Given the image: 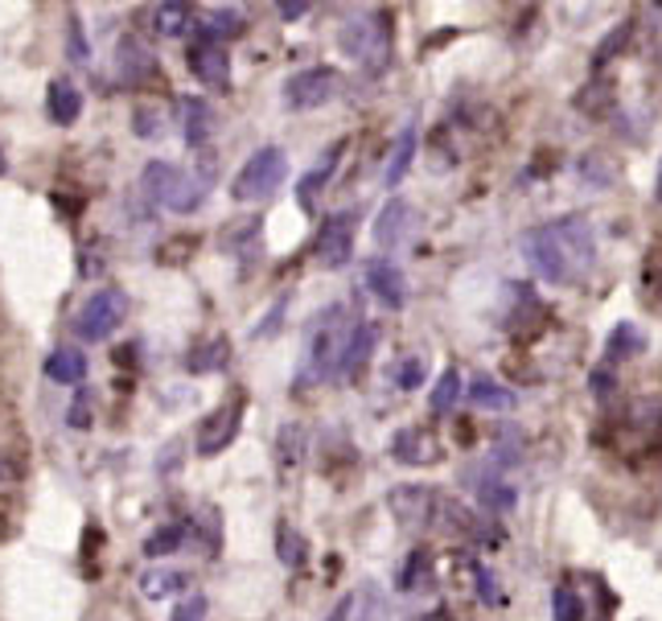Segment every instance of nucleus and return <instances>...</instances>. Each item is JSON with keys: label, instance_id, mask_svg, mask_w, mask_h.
<instances>
[{"label": "nucleus", "instance_id": "17", "mask_svg": "<svg viewBox=\"0 0 662 621\" xmlns=\"http://www.w3.org/2000/svg\"><path fill=\"white\" fill-rule=\"evenodd\" d=\"M194 25H198V9H194L189 0H157L153 30H157L161 37H186Z\"/></svg>", "mask_w": 662, "mask_h": 621}, {"label": "nucleus", "instance_id": "15", "mask_svg": "<svg viewBox=\"0 0 662 621\" xmlns=\"http://www.w3.org/2000/svg\"><path fill=\"white\" fill-rule=\"evenodd\" d=\"M391 453L399 466H437V457H441L437 440L424 428H399L391 440Z\"/></svg>", "mask_w": 662, "mask_h": 621}, {"label": "nucleus", "instance_id": "24", "mask_svg": "<svg viewBox=\"0 0 662 621\" xmlns=\"http://www.w3.org/2000/svg\"><path fill=\"white\" fill-rule=\"evenodd\" d=\"M647 334L638 326H630V322H621V326H614V334H609V342H605V358L609 362H621V358H638V355H647Z\"/></svg>", "mask_w": 662, "mask_h": 621}, {"label": "nucleus", "instance_id": "29", "mask_svg": "<svg viewBox=\"0 0 662 621\" xmlns=\"http://www.w3.org/2000/svg\"><path fill=\"white\" fill-rule=\"evenodd\" d=\"M222 367H227V342H206L189 355V371L194 374H210L222 371Z\"/></svg>", "mask_w": 662, "mask_h": 621}, {"label": "nucleus", "instance_id": "9", "mask_svg": "<svg viewBox=\"0 0 662 621\" xmlns=\"http://www.w3.org/2000/svg\"><path fill=\"white\" fill-rule=\"evenodd\" d=\"M441 502L444 498L437 494V490H428V486H395L391 498H387L391 514L411 531L437 527V519H441Z\"/></svg>", "mask_w": 662, "mask_h": 621}, {"label": "nucleus", "instance_id": "30", "mask_svg": "<svg viewBox=\"0 0 662 621\" xmlns=\"http://www.w3.org/2000/svg\"><path fill=\"white\" fill-rule=\"evenodd\" d=\"M276 552H280V559L288 568H297V564H305V552H309V547H305V540H300L288 523H280V527H276Z\"/></svg>", "mask_w": 662, "mask_h": 621}, {"label": "nucleus", "instance_id": "2", "mask_svg": "<svg viewBox=\"0 0 662 621\" xmlns=\"http://www.w3.org/2000/svg\"><path fill=\"white\" fill-rule=\"evenodd\" d=\"M338 46L346 58L371 70V75H383L391 66V17L387 13H354L338 33Z\"/></svg>", "mask_w": 662, "mask_h": 621}, {"label": "nucleus", "instance_id": "26", "mask_svg": "<svg viewBox=\"0 0 662 621\" xmlns=\"http://www.w3.org/2000/svg\"><path fill=\"white\" fill-rule=\"evenodd\" d=\"M411 156H416V124H408L404 132H399V140H395V153H391V161H387V177H383L391 189L408 177Z\"/></svg>", "mask_w": 662, "mask_h": 621}, {"label": "nucleus", "instance_id": "27", "mask_svg": "<svg viewBox=\"0 0 662 621\" xmlns=\"http://www.w3.org/2000/svg\"><path fill=\"white\" fill-rule=\"evenodd\" d=\"M457 400H461V374L449 367V371L437 379L432 395H428V412H432V416H449V412L457 407Z\"/></svg>", "mask_w": 662, "mask_h": 621}, {"label": "nucleus", "instance_id": "10", "mask_svg": "<svg viewBox=\"0 0 662 621\" xmlns=\"http://www.w3.org/2000/svg\"><path fill=\"white\" fill-rule=\"evenodd\" d=\"M354 222L358 218L342 210V215H330L321 222V231L313 239V260L321 268H346L354 260Z\"/></svg>", "mask_w": 662, "mask_h": 621}, {"label": "nucleus", "instance_id": "40", "mask_svg": "<svg viewBox=\"0 0 662 621\" xmlns=\"http://www.w3.org/2000/svg\"><path fill=\"white\" fill-rule=\"evenodd\" d=\"M309 9H313V0H276V13H280L284 21H300Z\"/></svg>", "mask_w": 662, "mask_h": 621}, {"label": "nucleus", "instance_id": "23", "mask_svg": "<svg viewBox=\"0 0 662 621\" xmlns=\"http://www.w3.org/2000/svg\"><path fill=\"white\" fill-rule=\"evenodd\" d=\"M210 103L206 99H194V95H186L181 99V128H186V144L189 149H202L206 140H210Z\"/></svg>", "mask_w": 662, "mask_h": 621}, {"label": "nucleus", "instance_id": "3", "mask_svg": "<svg viewBox=\"0 0 662 621\" xmlns=\"http://www.w3.org/2000/svg\"><path fill=\"white\" fill-rule=\"evenodd\" d=\"M141 189L148 203L165 206L169 215H194L206 203V186H198L181 165L169 161H148L141 173Z\"/></svg>", "mask_w": 662, "mask_h": 621}, {"label": "nucleus", "instance_id": "6", "mask_svg": "<svg viewBox=\"0 0 662 621\" xmlns=\"http://www.w3.org/2000/svg\"><path fill=\"white\" fill-rule=\"evenodd\" d=\"M128 317V293L124 288H99V293L87 301L75 317V329H79L82 342H103L108 334L124 326Z\"/></svg>", "mask_w": 662, "mask_h": 621}, {"label": "nucleus", "instance_id": "19", "mask_svg": "<svg viewBox=\"0 0 662 621\" xmlns=\"http://www.w3.org/2000/svg\"><path fill=\"white\" fill-rule=\"evenodd\" d=\"M473 407H486V412H510V407L519 404L515 400V391L503 388V383H494L489 374H473L470 379V395H465Z\"/></svg>", "mask_w": 662, "mask_h": 621}, {"label": "nucleus", "instance_id": "48", "mask_svg": "<svg viewBox=\"0 0 662 621\" xmlns=\"http://www.w3.org/2000/svg\"><path fill=\"white\" fill-rule=\"evenodd\" d=\"M0 535H4V514H0Z\"/></svg>", "mask_w": 662, "mask_h": 621}, {"label": "nucleus", "instance_id": "16", "mask_svg": "<svg viewBox=\"0 0 662 621\" xmlns=\"http://www.w3.org/2000/svg\"><path fill=\"white\" fill-rule=\"evenodd\" d=\"M46 116L54 120L58 128H70L79 124L82 116V91L70 83V78H54L46 87Z\"/></svg>", "mask_w": 662, "mask_h": 621}, {"label": "nucleus", "instance_id": "8", "mask_svg": "<svg viewBox=\"0 0 662 621\" xmlns=\"http://www.w3.org/2000/svg\"><path fill=\"white\" fill-rule=\"evenodd\" d=\"M338 87H342V75L333 66H309V70H297L284 83V103H288V111L326 108L338 95Z\"/></svg>", "mask_w": 662, "mask_h": 621}, {"label": "nucleus", "instance_id": "46", "mask_svg": "<svg viewBox=\"0 0 662 621\" xmlns=\"http://www.w3.org/2000/svg\"><path fill=\"white\" fill-rule=\"evenodd\" d=\"M9 173V156H4V149H0V177Z\"/></svg>", "mask_w": 662, "mask_h": 621}, {"label": "nucleus", "instance_id": "28", "mask_svg": "<svg viewBox=\"0 0 662 621\" xmlns=\"http://www.w3.org/2000/svg\"><path fill=\"white\" fill-rule=\"evenodd\" d=\"M552 618L555 621H584V601H581V592L572 589V580H560V585H555Z\"/></svg>", "mask_w": 662, "mask_h": 621}, {"label": "nucleus", "instance_id": "18", "mask_svg": "<svg viewBox=\"0 0 662 621\" xmlns=\"http://www.w3.org/2000/svg\"><path fill=\"white\" fill-rule=\"evenodd\" d=\"M408 227H411V206L404 198H391V203L383 206V215L375 218V243L378 248H399L408 239Z\"/></svg>", "mask_w": 662, "mask_h": 621}, {"label": "nucleus", "instance_id": "7", "mask_svg": "<svg viewBox=\"0 0 662 621\" xmlns=\"http://www.w3.org/2000/svg\"><path fill=\"white\" fill-rule=\"evenodd\" d=\"M243 412H247L243 391H231V395L198 424V453H202V457H219L222 449H231L239 436V424H243Z\"/></svg>", "mask_w": 662, "mask_h": 621}, {"label": "nucleus", "instance_id": "45", "mask_svg": "<svg viewBox=\"0 0 662 621\" xmlns=\"http://www.w3.org/2000/svg\"><path fill=\"white\" fill-rule=\"evenodd\" d=\"M350 609H354V597H342V601L326 613V621H350Z\"/></svg>", "mask_w": 662, "mask_h": 621}, {"label": "nucleus", "instance_id": "21", "mask_svg": "<svg viewBox=\"0 0 662 621\" xmlns=\"http://www.w3.org/2000/svg\"><path fill=\"white\" fill-rule=\"evenodd\" d=\"M46 379L63 383V388H70V383H82V379H87V358H82V350H75V346L54 350V355L46 358Z\"/></svg>", "mask_w": 662, "mask_h": 621}, {"label": "nucleus", "instance_id": "32", "mask_svg": "<svg viewBox=\"0 0 662 621\" xmlns=\"http://www.w3.org/2000/svg\"><path fill=\"white\" fill-rule=\"evenodd\" d=\"M477 498H482V506L486 511H498V514H506V511H515V490L506 482H482V490H477Z\"/></svg>", "mask_w": 662, "mask_h": 621}, {"label": "nucleus", "instance_id": "4", "mask_svg": "<svg viewBox=\"0 0 662 621\" xmlns=\"http://www.w3.org/2000/svg\"><path fill=\"white\" fill-rule=\"evenodd\" d=\"M346 334L350 329L342 326V309H330L321 322H317L313 334H309L305 367L297 371L293 391H309V388H317V383L333 379V367H338V355H342V346H346Z\"/></svg>", "mask_w": 662, "mask_h": 621}, {"label": "nucleus", "instance_id": "44", "mask_svg": "<svg viewBox=\"0 0 662 621\" xmlns=\"http://www.w3.org/2000/svg\"><path fill=\"white\" fill-rule=\"evenodd\" d=\"M395 379H399V388H416V383H420V362H411V358H408L404 374H395Z\"/></svg>", "mask_w": 662, "mask_h": 621}, {"label": "nucleus", "instance_id": "25", "mask_svg": "<svg viewBox=\"0 0 662 621\" xmlns=\"http://www.w3.org/2000/svg\"><path fill=\"white\" fill-rule=\"evenodd\" d=\"M189 589V573H177V568H153V573L141 576V592L148 601H165V597H177V592Z\"/></svg>", "mask_w": 662, "mask_h": 621}, {"label": "nucleus", "instance_id": "41", "mask_svg": "<svg viewBox=\"0 0 662 621\" xmlns=\"http://www.w3.org/2000/svg\"><path fill=\"white\" fill-rule=\"evenodd\" d=\"M647 288H650V301H654V305H662V268L654 264V260L647 264Z\"/></svg>", "mask_w": 662, "mask_h": 621}, {"label": "nucleus", "instance_id": "1", "mask_svg": "<svg viewBox=\"0 0 662 621\" xmlns=\"http://www.w3.org/2000/svg\"><path fill=\"white\" fill-rule=\"evenodd\" d=\"M522 251L548 284H581L597 264V235L584 215H564L543 222L522 239Z\"/></svg>", "mask_w": 662, "mask_h": 621}, {"label": "nucleus", "instance_id": "37", "mask_svg": "<svg viewBox=\"0 0 662 621\" xmlns=\"http://www.w3.org/2000/svg\"><path fill=\"white\" fill-rule=\"evenodd\" d=\"M206 609H210V601H206L202 592H194V597H186V601L174 609V621H202Z\"/></svg>", "mask_w": 662, "mask_h": 621}, {"label": "nucleus", "instance_id": "11", "mask_svg": "<svg viewBox=\"0 0 662 621\" xmlns=\"http://www.w3.org/2000/svg\"><path fill=\"white\" fill-rule=\"evenodd\" d=\"M189 70L202 87H227L231 83V54H227V42L210 37V33H198V42L189 46Z\"/></svg>", "mask_w": 662, "mask_h": 621}, {"label": "nucleus", "instance_id": "36", "mask_svg": "<svg viewBox=\"0 0 662 621\" xmlns=\"http://www.w3.org/2000/svg\"><path fill=\"white\" fill-rule=\"evenodd\" d=\"M66 420H70V428H79V433L91 428V391H79V395H75V404H70Z\"/></svg>", "mask_w": 662, "mask_h": 621}, {"label": "nucleus", "instance_id": "20", "mask_svg": "<svg viewBox=\"0 0 662 621\" xmlns=\"http://www.w3.org/2000/svg\"><path fill=\"white\" fill-rule=\"evenodd\" d=\"M305 449H309L305 424H284L276 433V466H280V473H293L305 461Z\"/></svg>", "mask_w": 662, "mask_h": 621}, {"label": "nucleus", "instance_id": "47", "mask_svg": "<svg viewBox=\"0 0 662 621\" xmlns=\"http://www.w3.org/2000/svg\"><path fill=\"white\" fill-rule=\"evenodd\" d=\"M654 194H659V203H662V173H659V186H654Z\"/></svg>", "mask_w": 662, "mask_h": 621}, {"label": "nucleus", "instance_id": "33", "mask_svg": "<svg viewBox=\"0 0 662 621\" xmlns=\"http://www.w3.org/2000/svg\"><path fill=\"white\" fill-rule=\"evenodd\" d=\"M630 37H633V21H621L617 30H609V37L600 42V50L593 54V66H605L614 54H621V50L630 46Z\"/></svg>", "mask_w": 662, "mask_h": 621}, {"label": "nucleus", "instance_id": "12", "mask_svg": "<svg viewBox=\"0 0 662 621\" xmlns=\"http://www.w3.org/2000/svg\"><path fill=\"white\" fill-rule=\"evenodd\" d=\"M375 346H378V326H375V322H358V326H350L346 346H342L338 367H333V379L350 383V379H354V374L366 367V358L375 355Z\"/></svg>", "mask_w": 662, "mask_h": 621}, {"label": "nucleus", "instance_id": "49", "mask_svg": "<svg viewBox=\"0 0 662 621\" xmlns=\"http://www.w3.org/2000/svg\"><path fill=\"white\" fill-rule=\"evenodd\" d=\"M654 4H659V9H662V0H654Z\"/></svg>", "mask_w": 662, "mask_h": 621}, {"label": "nucleus", "instance_id": "22", "mask_svg": "<svg viewBox=\"0 0 662 621\" xmlns=\"http://www.w3.org/2000/svg\"><path fill=\"white\" fill-rule=\"evenodd\" d=\"M338 156H342V144H338V149H330V153L321 156V161H317L313 170L305 173V177H300V186H297V203H300V210H305V215H313V203H317V189L326 186V182H330V173H333V165H338Z\"/></svg>", "mask_w": 662, "mask_h": 621}, {"label": "nucleus", "instance_id": "39", "mask_svg": "<svg viewBox=\"0 0 662 621\" xmlns=\"http://www.w3.org/2000/svg\"><path fill=\"white\" fill-rule=\"evenodd\" d=\"M473 576H477V589H482V601H486V606H498V601H503V592L494 589V576H489L486 568H482V564L473 568Z\"/></svg>", "mask_w": 662, "mask_h": 621}, {"label": "nucleus", "instance_id": "31", "mask_svg": "<svg viewBox=\"0 0 662 621\" xmlns=\"http://www.w3.org/2000/svg\"><path fill=\"white\" fill-rule=\"evenodd\" d=\"M605 165H614V161H609L605 153H600V156H584V165H581V182H584V186H597V189L614 186L617 170H605Z\"/></svg>", "mask_w": 662, "mask_h": 621}, {"label": "nucleus", "instance_id": "34", "mask_svg": "<svg viewBox=\"0 0 662 621\" xmlns=\"http://www.w3.org/2000/svg\"><path fill=\"white\" fill-rule=\"evenodd\" d=\"M181 540H186V523H169V527H161L157 535L144 544V552H148V556H165V552H177Z\"/></svg>", "mask_w": 662, "mask_h": 621}, {"label": "nucleus", "instance_id": "13", "mask_svg": "<svg viewBox=\"0 0 662 621\" xmlns=\"http://www.w3.org/2000/svg\"><path fill=\"white\" fill-rule=\"evenodd\" d=\"M363 280L387 309H404V305H408V280H404V272H399L391 260H366Z\"/></svg>", "mask_w": 662, "mask_h": 621}, {"label": "nucleus", "instance_id": "38", "mask_svg": "<svg viewBox=\"0 0 662 621\" xmlns=\"http://www.w3.org/2000/svg\"><path fill=\"white\" fill-rule=\"evenodd\" d=\"M363 621H387V606H383V597H378V589L371 585V589H363Z\"/></svg>", "mask_w": 662, "mask_h": 621}, {"label": "nucleus", "instance_id": "43", "mask_svg": "<svg viewBox=\"0 0 662 621\" xmlns=\"http://www.w3.org/2000/svg\"><path fill=\"white\" fill-rule=\"evenodd\" d=\"M16 478H21V466H16L13 457L0 453V482H16Z\"/></svg>", "mask_w": 662, "mask_h": 621}, {"label": "nucleus", "instance_id": "42", "mask_svg": "<svg viewBox=\"0 0 662 621\" xmlns=\"http://www.w3.org/2000/svg\"><path fill=\"white\" fill-rule=\"evenodd\" d=\"M66 50H70L75 58H87V42H82V33H79V21L70 25V37H66Z\"/></svg>", "mask_w": 662, "mask_h": 621}, {"label": "nucleus", "instance_id": "14", "mask_svg": "<svg viewBox=\"0 0 662 621\" xmlns=\"http://www.w3.org/2000/svg\"><path fill=\"white\" fill-rule=\"evenodd\" d=\"M115 70H120L124 83L144 87L148 78H157V58H153V50L144 46L136 33H128L124 42H120V50H115Z\"/></svg>", "mask_w": 662, "mask_h": 621}, {"label": "nucleus", "instance_id": "35", "mask_svg": "<svg viewBox=\"0 0 662 621\" xmlns=\"http://www.w3.org/2000/svg\"><path fill=\"white\" fill-rule=\"evenodd\" d=\"M420 576H428V552H411L408 568L399 573V589H404V592H416V585H420Z\"/></svg>", "mask_w": 662, "mask_h": 621}, {"label": "nucleus", "instance_id": "5", "mask_svg": "<svg viewBox=\"0 0 662 621\" xmlns=\"http://www.w3.org/2000/svg\"><path fill=\"white\" fill-rule=\"evenodd\" d=\"M284 177H288V156H284V149L264 144V149H255V153L239 165L235 182H231V198H235V203H268L272 194L284 186Z\"/></svg>", "mask_w": 662, "mask_h": 621}]
</instances>
